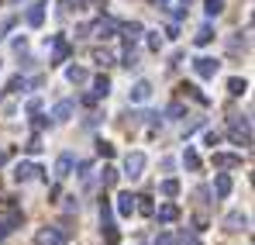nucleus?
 <instances>
[{"instance_id":"nucleus-11","label":"nucleus","mask_w":255,"mask_h":245,"mask_svg":"<svg viewBox=\"0 0 255 245\" xmlns=\"http://www.w3.org/2000/svg\"><path fill=\"white\" fill-rule=\"evenodd\" d=\"M231 190H235V183H231V176L228 173H217V180H214V194L224 201V197H231Z\"/></svg>"},{"instance_id":"nucleus-17","label":"nucleus","mask_w":255,"mask_h":245,"mask_svg":"<svg viewBox=\"0 0 255 245\" xmlns=\"http://www.w3.org/2000/svg\"><path fill=\"white\" fill-rule=\"evenodd\" d=\"M17 225H21V211H17V214H10L7 221H0V239H7V235H10Z\"/></svg>"},{"instance_id":"nucleus-25","label":"nucleus","mask_w":255,"mask_h":245,"mask_svg":"<svg viewBox=\"0 0 255 245\" xmlns=\"http://www.w3.org/2000/svg\"><path fill=\"white\" fill-rule=\"evenodd\" d=\"M93 62H100V66H111V62H114V55H111L107 48H97V52H93Z\"/></svg>"},{"instance_id":"nucleus-23","label":"nucleus","mask_w":255,"mask_h":245,"mask_svg":"<svg viewBox=\"0 0 255 245\" xmlns=\"http://www.w3.org/2000/svg\"><path fill=\"white\" fill-rule=\"evenodd\" d=\"M125 38H128V45H131L134 38H141V24H138V21H131V24H125Z\"/></svg>"},{"instance_id":"nucleus-28","label":"nucleus","mask_w":255,"mask_h":245,"mask_svg":"<svg viewBox=\"0 0 255 245\" xmlns=\"http://www.w3.org/2000/svg\"><path fill=\"white\" fill-rule=\"evenodd\" d=\"M204 10H207L211 17H217V14L224 10V0H207V7H204Z\"/></svg>"},{"instance_id":"nucleus-27","label":"nucleus","mask_w":255,"mask_h":245,"mask_svg":"<svg viewBox=\"0 0 255 245\" xmlns=\"http://www.w3.org/2000/svg\"><path fill=\"white\" fill-rule=\"evenodd\" d=\"M24 149H28V152H31V156H38V152H42L45 145H42V138H38V135H31V138H28V145H24Z\"/></svg>"},{"instance_id":"nucleus-32","label":"nucleus","mask_w":255,"mask_h":245,"mask_svg":"<svg viewBox=\"0 0 255 245\" xmlns=\"http://www.w3.org/2000/svg\"><path fill=\"white\" fill-rule=\"evenodd\" d=\"M204 142H207V145H211V149H214V145L221 142V135H217V131H207V135H204Z\"/></svg>"},{"instance_id":"nucleus-36","label":"nucleus","mask_w":255,"mask_h":245,"mask_svg":"<svg viewBox=\"0 0 255 245\" xmlns=\"http://www.w3.org/2000/svg\"><path fill=\"white\" fill-rule=\"evenodd\" d=\"M3 159H7V156H3V152H0V166H3Z\"/></svg>"},{"instance_id":"nucleus-5","label":"nucleus","mask_w":255,"mask_h":245,"mask_svg":"<svg viewBox=\"0 0 255 245\" xmlns=\"http://www.w3.org/2000/svg\"><path fill=\"white\" fill-rule=\"evenodd\" d=\"M148 97H152V83L148 80H138L131 90H128V100H131V104H145Z\"/></svg>"},{"instance_id":"nucleus-21","label":"nucleus","mask_w":255,"mask_h":245,"mask_svg":"<svg viewBox=\"0 0 255 245\" xmlns=\"http://www.w3.org/2000/svg\"><path fill=\"white\" fill-rule=\"evenodd\" d=\"M183 166H186V169H200V156H197V149H186V152H183Z\"/></svg>"},{"instance_id":"nucleus-14","label":"nucleus","mask_w":255,"mask_h":245,"mask_svg":"<svg viewBox=\"0 0 255 245\" xmlns=\"http://www.w3.org/2000/svg\"><path fill=\"white\" fill-rule=\"evenodd\" d=\"M152 214H155L162 225H169V221H176V218H179V207H176V204H162L159 211H152Z\"/></svg>"},{"instance_id":"nucleus-20","label":"nucleus","mask_w":255,"mask_h":245,"mask_svg":"<svg viewBox=\"0 0 255 245\" xmlns=\"http://www.w3.org/2000/svg\"><path fill=\"white\" fill-rule=\"evenodd\" d=\"M193 41H197V45H211V41H214V28H211V24H204V28L193 35Z\"/></svg>"},{"instance_id":"nucleus-2","label":"nucleus","mask_w":255,"mask_h":245,"mask_svg":"<svg viewBox=\"0 0 255 245\" xmlns=\"http://www.w3.org/2000/svg\"><path fill=\"white\" fill-rule=\"evenodd\" d=\"M217 69H221V62H217V59H211V55L193 59V73H197L200 80H214V76H217Z\"/></svg>"},{"instance_id":"nucleus-3","label":"nucleus","mask_w":255,"mask_h":245,"mask_svg":"<svg viewBox=\"0 0 255 245\" xmlns=\"http://www.w3.org/2000/svg\"><path fill=\"white\" fill-rule=\"evenodd\" d=\"M145 156L141 152H128L125 156V176H131V180H141V173H145Z\"/></svg>"},{"instance_id":"nucleus-30","label":"nucleus","mask_w":255,"mask_h":245,"mask_svg":"<svg viewBox=\"0 0 255 245\" xmlns=\"http://www.w3.org/2000/svg\"><path fill=\"white\" fill-rule=\"evenodd\" d=\"M97 152H100L104 159H111V156H114V145H111V142H100V145H97Z\"/></svg>"},{"instance_id":"nucleus-7","label":"nucleus","mask_w":255,"mask_h":245,"mask_svg":"<svg viewBox=\"0 0 255 245\" xmlns=\"http://www.w3.org/2000/svg\"><path fill=\"white\" fill-rule=\"evenodd\" d=\"M211 163H214V169H235V166H242V156H235V152H214Z\"/></svg>"},{"instance_id":"nucleus-35","label":"nucleus","mask_w":255,"mask_h":245,"mask_svg":"<svg viewBox=\"0 0 255 245\" xmlns=\"http://www.w3.org/2000/svg\"><path fill=\"white\" fill-rule=\"evenodd\" d=\"M169 118H183V104H172V107H169Z\"/></svg>"},{"instance_id":"nucleus-9","label":"nucleus","mask_w":255,"mask_h":245,"mask_svg":"<svg viewBox=\"0 0 255 245\" xmlns=\"http://www.w3.org/2000/svg\"><path fill=\"white\" fill-rule=\"evenodd\" d=\"M249 228V218L242 214V211H231L228 218H224V232H245Z\"/></svg>"},{"instance_id":"nucleus-19","label":"nucleus","mask_w":255,"mask_h":245,"mask_svg":"<svg viewBox=\"0 0 255 245\" xmlns=\"http://www.w3.org/2000/svg\"><path fill=\"white\" fill-rule=\"evenodd\" d=\"M107 93H111V80L107 76H97L93 80V97H107Z\"/></svg>"},{"instance_id":"nucleus-12","label":"nucleus","mask_w":255,"mask_h":245,"mask_svg":"<svg viewBox=\"0 0 255 245\" xmlns=\"http://www.w3.org/2000/svg\"><path fill=\"white\" fill-rule=\"evenodd\" d=\"M24 21H28L31 28H42V21H45V3H42V0L28 7V14H24Z\"/></svg>"},{"instance_id":"nucleus-8","label":"nucleus","mask_w":255,"mask_h":245,"mask_svg":"<svg viewBox=\"0 0 255 245\" xmlns=\"http://www.w3.org/2000/svg\"><path fill=\"white\" fill-rule=\"evenodd\" d=\"M38 173H42V169L35 163H17L14 166V180H17V183H28V180H35Z\"/></svg>"},{"instance_id":"nucleus-29","label":"nucleus","mask_w":255,"mask_h":245,"mask_svg":"<svg viewBox=\"0 0 255 245\" xmlns=\"http://www.w3.org/2000/svg\"><path fill=\"white\" fill-rule=\"evenodd\" d=\"M148 48H152V52H159V48H162V38H159V31H148Z\"/></svg>"},{"instance_id":"nucleus-33","label":"nucleus","mask_w":255,"mask_h":245,"mask_svg":"<svg viewBox=\"0 0 255 245\" xmlns=\"http://www.w3.org/2000/svg\"><path fill=\"white\" fill-rule=\"evenodd\" d=\"M155 245H172V235H169V232H162V235H155Z\"/></svg>"},{"instance_id":"nucleus-22","label":"nucleus","mask_w":255,"mask_h":245,"mask_svg":"<svg viewBox=\"0 0 255 245\" xmlns=\"http://www.w3.org/2000/svg\"><path fill=\"white\" fill-rule=\"evenodd\" d=\"M93 31H97V38H114V21H100Z\"/></svg>"},{"instance_id":"nucleus-18","label":"nucleus","mask_w":255,"mask_h":245,"mask_svg":"<svg viewBox=\"0 0 255 245\" xmlns=\"http://www.w3.org/2000/svg\"><path fill=\"white\" fill-rule=\"evenodd\" d=\"M118 176H121V173H118L114 166H104V173H100V183H104V187H118Z\"/></svg>"},{"instance_id":"nucleus-6","label":"nucleus","mask_w":255,"mask_h":245,"mask_svg":"<svg viewBox=\"0 0 255 245\" xmlns=\"http://www.w3.org/2000/svg\"><path fill=\"white\" fill-rule=\"evenodd\" d=\"M73 169H76V156H73V152H62V156L55 159V176H59V180L73 176Z\"/></svg>"},{"instance_id":"nucleus-24","label":"nucleus","mask_w":255,"mask_h":245,"mask_svg":"<svg viewBox=\"0 0 255 245\" xmlns=\"http://www.w3.org/2000/svg\"><path fill=\"white\" fill-rule=\"evenodd\" d=\"M245 90H249V83H245V80H238V76H235V80H228V93H235V97H238V93H245Z\"/></svg>"},{"instance_id":"nucleus-4","label":"nucleus","mask_w":255,"mask_h":245,"mask_svg":"<svg viewBox=\"0 0 255 245\" xmlns=\"http://www.w3.org/2000/svg\"><path fill=\"white\" fill-rule=\"evenodd\" d=\"M45 45H52V66H59V62L69 59V41H66V38L52 35V38H45Z\"/></svg>"},{"instance_id":"nucleus-1","label":"nucleus","mask_w":255,"mask_h":245,"mask_svg":"<svg viewBox=\"0 0 255 245\" xmlns=\"http://www.w3.org/2000/svg\"><path fill=\"white\" fill-rule=\"evenodd\" d=\"M231 142L238 145H252V131H249V118H231Z\"/></svg>"},{"instance_id":"nucleus-26","label":"nucleus","mask_w":255,"mask_h":245,"mask_svg":"<svg viewBox=\"0 0 255 245\" xmlns=\"http://www.w3.org/2000/svg\"><path fill=\"white\" fill-rule=\"evenodd\" d=\"M162 194L166 197H176L179 194V180H162Z\"/></svg>"},{"instance_id":"nucleus-16","label":"nucleus","mask_w":255,"mask_h":245,"mask_svg":"<svg viewBox=\"0 0 255 245\" xmlns=\"http://www.w3.org/2000/svg\"><path fill=\"white\" fill-rule=\"evenodd\" d=\"M66 80L73 83V86H80V83L90 80V73H86L83 66H69V69H66Z\"/></svg>"},{"instance_id":"nucleus-13","label":"nucleus","mask_w":255,"mask_h":245,"mask_svg":"<svg viewBox=\"0 0 255 245\" xmlns=\"http://www.w3.org/2000/svg\"><path fill=\"white\" fill-rule=\"evenodd\" d=\"M73 111H76V104H73V100H59V104L52 107V118H55V121H69V118H73Z\"/></svg>"},{"instance_id":"nucleus-10","label":"nucleus","mask_w":255,"mask_h":245,"mask_svg":"<svg viewBox=\"0 0 255 245\" xmlns=\"http://www.w3.org/2000/svg\"><path fill=\"white\" fill-rule=\"evenodd\" d=\"M38 245H66V232L45 228V232H38Z\"/></svg>"},{"instance_id":"nucleus-31","label":"nucleus","mask_w":255,"mask_h":245,"mask_svg":"<svg viewBox=\"0 0 255 245\" xmlns=\"http://www.w3.org/2000/svg\"><path fill=\"white\" fill-rule=\"evenodd\" d=\"M24 86H28V83H24V76H14V80H10V90H14V93H21Z\"/></svg>"},{"instance_id":"nucleus-34","label":"nucleus","mask_w":255,"mask_h":245,"mask_svg":"<svg viewBox=\"0 0 255 245\" xmlns=\"http://www.w3.org/2000/svg\"><path fill=\"white\" fill-rule=\"evenodd\" d=\"M179 245H200V242H197L193 235H186V232H183V235H179Z\"/></svg>"},{"instance_id":"nucleus-15","label":"nucleus","mask_w":255,"mask_h":245,"mask_svg":"<svg viewBox=\"0 0 255 245\" xmlns=\"http://www.w3.org/2000/svg\"><path fill=\"white\" fill-rule=\"evenodd\" d=\"M118 214L121 218H131L134 214V197L131 194H118Z\"/></svg>"}]
</instances>
